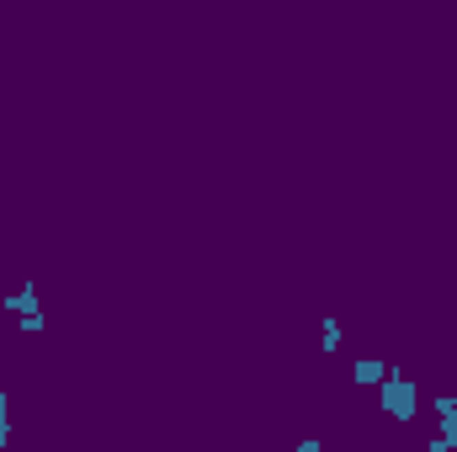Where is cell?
<instances>
[{
	"instance_id": "1",
	"label": "cell",
	"mask_w": 457,
	"mask_h": 452,
	"mask_svg": "<svg viewBox=\"0 0 457 452\" xmlns=\"http://www.w3.org/2000/svg\"><path fill=\"white\" fill-rule=\"evenodd\" d=\"M383 410L394 415V420H415V383L399 378V372H388L383 378Z\"/></svg>"
},
{
	"instance_id": "2",
	"label": "cell",
	"mask_w": 457,
	"mask_h": 452,
	"mask_svg": "<svg viewBox=\"0 0 457 452\" xmlns=\"http://www.w3.org/2000/svg\"><path fill=\"white\" fill-rule=\"evenodd\" d=\"M357 378H361V383H383L388 368H383V362H357Z\"/></svg>"
},
{
	"instance_id": "3",
	"label": "cell",
	"mask_w": 457,
	"mask_h": 452,
	"mask_svg": "<svg viewBox=\"0 0 457 452\" xmlns=\"http://www.w3.org/2000/svg\"><path fill=\"white\" fill-rule=\"evenodd\" d=\"M340 346V319H324V351Z\"/></svg>"
}]
</instances>
